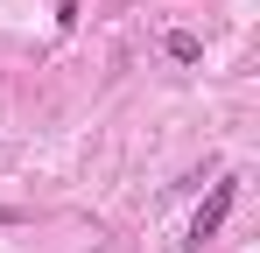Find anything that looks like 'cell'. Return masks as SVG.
I'll return each instance as SVG.
<instances>
[{"instance_id":"1","label":"cell","mask_w":260,"mask_h":253,"mask_svg":"<svg viewBox=\"0 0 260 253\" xmlns=\"http://www.w3.org/2000/svg\"><path fill=\"white\" fill-rule=\"evenodd\" d=\"M232 197H239V176H218V183H211V197H204V204H197V218H190V246L218 239V225H225Z\"/></svg>"},{"instance_id":"2","label":"cell","mask_w":260,"mask_h":253,"mask_svg":"<svg viewBox=\"0 0 260 253\" xmlns=\"http://www.w3.org/2000/svg\"><path fill=\"white\" fill-rule=\"evenodd\" d=\"M162 49L176 64H204V36H190V28H162Z\"/></svg>"}]
</instances>
